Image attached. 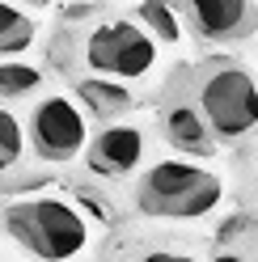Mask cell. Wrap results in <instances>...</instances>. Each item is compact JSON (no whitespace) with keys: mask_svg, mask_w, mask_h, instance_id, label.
Wrapping results in <instances>:
<instances>
[{"mask_svg":"<svg viewBox=\"0 0 258 262\" xmlns=\"http://www.w3.org/2000/svg\"><path fill=\"white\" fill-rule=\"evenodd\" d=\"M190 89L220 144H246L258 136V80L246 63L229 55L203 59L190 76Z\"/></svg>","mask_w":258,"mask_h":262,"instance_id":"obj_1","label":"cell"},{"mask_svg":"<svg viewBox=\"0 0 258 262\" xmlns=\"http://www.w3.org/2000/svg\"><path fill=\"white\" fill-rule=\"evenodd\" d=\"M220 199V178L190 161H157L136 182V211L153 220H199L216 211Z\"/></svg>","mask_w":258,"mask_h":262,"instance_id":"obj_2","label":"cell"},{"mask_svg":"<svg viewBox=\"0 0 258 262\" xmlns=\"http://www.w3.org/2000/svg\"><path fill=\"white\" fill-rule=\"evenodd\" d=\"M5 233L38 258H72L89 241V220L63 199H26L0 211Z\"/></svg>","mask_w":258,"mask_h":262,"instance_id":"obj_3","label":"cell"},{"mask_svg":"<svg viewBox=\"0 0 258 262\" xmlns=\"http://www.w3.org/2000/svg\"><path fill=\"white\" fill-rule=\"evenodd\" d=\"M76 59L89 72L136 80L144 72H153L157 42H153V30L140 21H98L76 38Z\"/></svg>","mask_w":258,"mask_h":262,"instance_id":"obj_4","label":"cell"},{"mask_svg":"<svg viewBox=\"0 0 258 262\" xmlns=\"http://www.w3.org/2000/svg\"><path fill=\"white\" fill-rule=\"evenodd\" d=\"M30 148L42 165H63L89 148V110L72 97H42L30 114Z\"/></svg>","mask_w":258,"mask_h":262,"instance_id":"obj_5","label":"cell"},{"mask_svg":"<svg viewBox=\"0 0 258 262\" xmlns=\"http://www.w3.org/2000/svg\"><path fill=\"white\" fill-rule=\"evenodd\" d=\"M157 119H161V136H165L178 152L207 157L220 144L212 123H207V114H203V106H199V97H195V89H186V72H174V80L165 85Z\"/></svg>","mask_w":258,"mask_h":262,"instance_id":"obj_6","label":"cell"},{"mask_svg":"<svg viewBox=\"0 0 258 262\" xmlns=\"http://www.w3.org/2000/svg\"><path fill=\"white\" fill-rule=\"evenodd\" d=\"M186 30L207 47H233L258 34L254 0H182Z\"/></svg>","mask_w":258,"mask_h":262,"instance_id":"obj_7","label":"cell"},{"mask_svg":"<svg viewBox=\"0 0 258 262\" xmlns=\"http://www.w3.org/2000/svg\"><path fill=\"white\" fill-rule=\"evenodd\" d=\"M144 148H148V136H144L140 127L132 123H106L98 136L89 140V148H85V165L106 178V182H115V178H127L140 161H144Z\"/></svg>","mask_w":258,"mask_h":262,"instance_id":"obj_8","label":"cell"},{"mask_svg":"<svg viewBox=\"0 0 258 262\" xmlns=\"http://www.w3.org/2000/svg\"><path fill=\"white\" fill-rule=\"evenodd\" d=\"M72 93H76V102L89 110V119H102V123H115L136 106V93L123 85V76H106V72L76 76Z\"/></svg>","mask_w":258,"mask_h":262,"instance_id":"obj_9","label":"cell"},{"mask_svg":"<svg viewBox=\"0 0 258 262\" xmlns=\"http://www.w3.org/2000/svg\"><path fill=\"white\" fill-rule=\"evenodd\" d=\"M30 42H34V21L0 0V55H22Z\"/></svg>","mask_w":258,"mask_h":262,"instance_id":"obj_10","label":"cell"},{"mask_svg":"<svg viewBox=\"0 0 258 262\" xmlns=\"http://www.w3.org/2000/svg\"><path fill=\"white\" fill-rule=\"evenodd\" d=\"M34 89H42L38 68H30L22 59H0V102H17V97H30Z\"/></svg>","mask_w":258,"mask_h":262,"instance_id":"obj_11","label":"cell"},{"mask_svg":"<svg viewBox=\"0 0 258 262\" xmlns=\"http://www.w3.org/2000/svg\"><path fill=\"white\" fill-rule=\"evenodd\" d=\"M140 21L148 26L161 42H182V21H178V13L169 9V0H144Z\"/></svg>","mask_w":258,"mask_h":262,"instance_id":"obj_12","label":"cell"},{"mask_svg":"<svg viewBox=\"0 0 258 262\" xmlns=\"http://www.w3.org/2000/svg\"><path fill=\"white\" fill-rule=\"evenodd\" d=\"M26 144H30V131H26L17 119H13L5 106H0V152H5L13 165H17V161L26 157Z\"/></svg>","mask_w":258,"mask_h":262,"instance_id":"obj_13","label":"cell"},{"mask_svg":"<svg viewBox=\"0 0 258 262\" xmlns=\"http://www.w3.org/2000/svg\"><path fill=\"white\" fill-rule=\"evenodd\" d=\"M250 233H254L250 220H246V216H233V220H224V228L216 233V245H224V250H229L237 237H246V241H250Z\"/></svg>","mask_w":258,"mask_h":262,"instance_id":"obj_14","label":"cell"},{"mask_svg":"<svg viewBox=\"0 0 258 262\" xmlns=\"http://www.w3.org/2000/svg\"><path fill=\"white\" fill-rule=\"evenodd\" d=\"M76 194H80V199H85V203H89L93 211H98V216H102V220L110 216V207H106V199H102V194H93V186H80Z\"/></svg>","mask_w":258,"mask_h":262,"instance_id":"obj_15","label":"cell"},{"mask_svg":"<svg viewBox=\"0 0 258 262\" xmlns=\"http://www.w3.org/2000/svg\"><path fill=\"white\" fill-rule=\"evenodd\" d=\"M9 169H13V161H9L5 152H0V173H9Z\"/></svg>","mask_w":258,"mask_h":262,"instance_id":"obj_16","label":"cell"},{"mask_svg":"<svg viewBox=\"0 0 258 262\" xmlns=\"http://www.w3.org/2000/svg\"><path fill=\"white\" fill-rule=\"evenodd\" d=\"M250 228H254V245H258V216H254V224H250Z\"/></svg>","mask_w":258,"mask_h":262,"instance_id":"obj_17","label":"cell"},{"mask_svg":"<svg viewBox=\"0 0 258 262\" xmlns=\"http://www.w3.org/2000/svg\"><path fill=\"white\" fill-rule=\"evenodd\" d=\"M38 5H47V0H38Z\"/></svg>","mask_w":258,"mask_h":262,"instance_id":"obj_18","label":"cell"}]
</instances>
